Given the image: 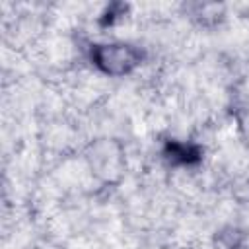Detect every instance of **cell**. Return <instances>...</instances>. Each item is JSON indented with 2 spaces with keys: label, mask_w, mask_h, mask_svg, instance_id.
I'll list each match as a JSON object with an SVG mask.
<instances>
[{
  "label": "cell",
  "mask_w": 249,
  "mask_h": 249,
  "mask_svg": "<svg viewBox=\"0 0 249 249\" xmlns=\"http://www.w3.org/2000/svg\"><path fill=\"white\" fill-rule=\"evenodd\" d=\"M91 56L107 74H124L138 62V53L126 45H99L93 49Z\"/></svg>",
  "instance_id": "1"
},
{
  "label": "cell",
  "mask_w": 249,
  "mask_h": 249,
  "mask_svg": "<svg viewBox=\"0 0 249 249\" xmlns=\"http://www.w3.org/2000/svg\"><path fill=\"white\" fill-rule=\"evenodd\" d=\"M167 154L173 161H181V163H191L198 160V152L195 148H189L185 144H175V142L167 144Z\"/></svg>",
  "instance_id": "2"
}]
</instances>
